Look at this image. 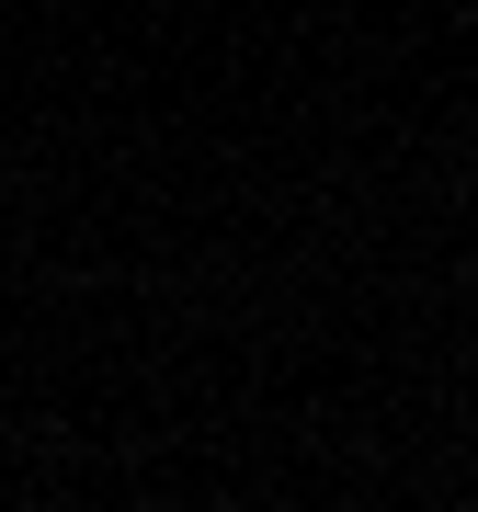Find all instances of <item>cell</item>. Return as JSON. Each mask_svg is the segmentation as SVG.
Wrapping results in <instances>:
<instances>
[]
</instances>
